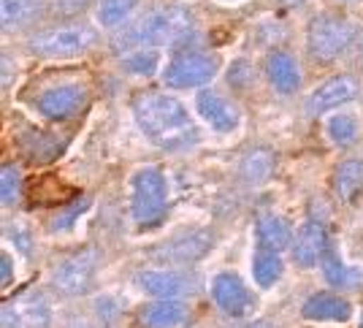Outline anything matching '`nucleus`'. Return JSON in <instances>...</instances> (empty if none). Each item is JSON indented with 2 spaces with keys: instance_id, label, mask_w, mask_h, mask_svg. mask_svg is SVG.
Segmentation results:
<instances>
[{
  "instance_id": "obj_1",
  "label": "nucleus",
  "mask_w": 363,
  "mask_h": 328,
  "mask_svg": "<svg viewBox=\"0 0 363 328\" xmlns=\"http://www.w3.org/2000/svg\"><path fill=\"white\" fill-rule=\"evenodd\" d=\"M138 128L155 147L179 152L198 144V128L187 109L166 92H141L133 98Z\"/></svg>"
},
{
  "instance_id": "obj_2",
  "label": "nucleus",
  "mask_w": 363,
  "mask_h": 328,
  "mask_svg": "<svg viewBox=\"0 0 363 328\" xmlns=\"http://www.w3.org/2000/svg\"><path fill=\"white\" fill-rule=\"evenodd\" d=\"M193 35H196L193 14L182 6L157 9L133 30V41L147 46H184Z\"/></svg>"
},
{
  "instance_id": "obj_3",
  "label": "nucleus",
  "mask_w": 363,
  "mask_h": 328,
  "mask_svg": "<svg viewBox=\"0 0 363 328\" xmlns=\"http://www.w3.org/2000/svg\"><path fill=\"white\" fill-rule=\"evenodd\" d=\"M130 207H133V220L138 228L150 231L166 220L168 214V190L166 177L160 168H141L133 177V195H130Z\"/></svg>"
},
{
  "instance_id": "obj_4",
  "label": "nucleus",
  "mask_w": 363,
  "mask_h": 328,
  "mask_svg": "<svg viewBox=\"0 0 363 328\" xmlns=\"http://www.w3.org/2000/svg\"><path fill=\"white\" fill-rule=\"evenodd\" d=\"M95 38H98L95 30L87 25H65V28H52L33 35L30 49L46 60H71L90 52Z\"/></svg>"
},
{
  "instance_id": "obj_5",
  "label": "nucleus",
  "mask_w": 363,
  "mask_h": 328,
  "mask_svg": "<svg viewBox=\"0 0 363 328\" xmlns=\"http://www.w3.org/2000/svg\"><path fill=\"white\" fill-rule=\"evenodd\" d=\"M355 38V25L345 16L320 14L309 25V52L318 60L339 58Z\"/></svg>"
},
{
  "instance_id": "obj_6",
  "label": "nucleus",
  "mask_w": 363,
  "mask_h": 328,
  "mask_svg": "<svg viewBox=\"0 0 363 328\" xmlns=\"http://www.w3.org/2000/svg\"><path fill=\"white\" fill-rule=\"evenodd\" d=\"M217 74V60L206 52H179L177 58H171L163 82L168 87H203L209 84Z\"/></svg>"
},
{
  "instance_id": "obj_7",
  "label": "nucleus",
  "mask_w": 363,
  "mask_h": 328,
  "mask_svg": "<svg viewBox=\"0 0 363 328\" xmlns=\"http://www.w3.org/2000/svg\"><path fill=\"white\" fill-rule=\"evenodd\" d=\"M33 106L41 117L52 119V122H68V119H76L84 111L87 89L82 84H55V87L44 89L33 101Z\"/></svg>"
},
{
  "instance_id": "obj_8",
  "label": "nucleus",
  "mask_w": 363,
  "mask_h": 328,
  "mask_svg": "<svg viewBox=\"0 0 363 328\" xmlns=\"http://www.w3.org/2000/svg\"><path fill=\"white\" fill-rule=\"evenodd\" d=\"M95 271H98V261L92 250H82V253L71 255L60 261L55 271H52V285L60 290L62 296H82L87 293L95 283Z\"/></svg>"
},
{
  "instance_id": "obj_9",
  "label": "nucleus",
  "mask_w": 363,
  "mask_h": 328,
  "mask_svg": "<svg viewBox=\"0 0 363 328\" xmlns=\"http://www.w3.org/2000/svg\"><path fill=\"white\" fill-rule=\"evenodd\" d=\"M212 247V234L206 231H196V234H187V236H177L171 241H163L157 247H152L150 255L155 261L166 263V266H182V263H193L198 258L209 253Z\"/></svg>"
},
{
  "instance_id": "obj_10",
  "label": "nucleus",
  "mask_w": 363,
  "mask_h": 328,
  "mask_svg": "<svg viewBox=\"0 0 363 328\" xmlns=\"http://www.w3.org/2000/svg\"><path fill=\"white\" fill-rule=\"evenodd\" d=\"M136 283L144 293L157 298H182L193 293V277L177 268H144L136 274Z\"/></svg>"
},
{
  "instance_id": "obj_11",
  "label": "nucleus",
  "mask_w": 363,
  "mask_h": 328,
  "mask_svg": "<svg viewBox=\"0 0 363 328\" xmlns=\"http://www.w3.org/2000/svg\"><path fill=\"white\" fill-rule=\"evenodd\" d=\"M212 298L214 304L230 317H244L252 307V296H250L247 285L242 283V277H236L230 271L217 274L212 280Z\"/></svg>"
},
{
  "instance_id": "obj_12",
  "label": "nucleus",
  "mask_w": 363,
  "mask_h": 328,
  "mask_svg": "<svg viewBox=\"0 0 363 328\" xmlns=\"http://www.w3.org/2000/svg\"><path fill=\"white\" fill-rule=\"evenodd\" d=\"M16 147L22 149V155L30 163H52L62 152L65 141H62L60 136L49 133V131L33 128V125H22L16 131Z\"/></svg>"
},
{
  "instance_id": "obj_13",
  "label": "nucleus",
  "mask_w": 363,
  "mask_h": 328,
  "mask_svg": "<svg viewBox=\"0 0 363 328\" xmlns=\"http://www.w3.org/2000/svg\"><path fill=\"white\" fill-rule=\"evenodd\" d=\"M358 95V82L352 76H333V79H325L312 95H309V114L318 117V114H325L328 109H336V106L350 104L352 98Z\"/></svg>"
},
{
  "instance_id": "obj_14",
  "label": "nucleus",
  "mask_w": 363,
  "mask_h": 328,
  "mask_svg": "<svg viewBox=\"0 0 363 328\" xmlns=\"http://www.w3.org/2000/svg\"><path fill=\"white\" fill-rule=\"evenodd\" d=\"M325 253H328V231L318 220L306 223L298 231V236L293 239V258H296L298 266H318L320 261L325 258Z\"/></svg>"
},
{
  "instance_id": "obj_15",
  "label": "nucleus",
  "mask_w": 363,
  "mask_h": 328,
  "mask_svg": "<svg viewBox=\"0 0 363 328\" xmlns=\"http://www.w3.org/2000/svg\"><path fill=\"white\" fill-rule=\"evenodd\" d=\"M301 315L306 320H318V323H347L352 317V307L347 298L336 293H315L306 298Z\"/></svg>"
},
{
  "instance_id": "obj_16",
  "label": "nucleus",
  "mask_w": 363,
  "mask_h": 328,
  "mask_svg": "<svg viewBox=\"0 0 363 328\" xmlns=\"http://www.w3.org/2000/svg\"><path fill=\"white\" fill-rule=\"evenodd\" d=\"M187 307L182 304L179 298H163L141 307L138 312V326L141 328H182L187 323Z\"/></svg>"
},
{
  "instance_id": "obj_17",
  "label": "nucleus",
  "mask_w": 363,
  "mask_h": 328,
  "mask_svg": "<svg viewBox=\"0 0 363 328\" xmlns=\"http://www.w3.org/2000/svg\"><path fill=\"white\" fill-rule=\"evenodd\" d=\"M196 104H198V114L206 119L214 131H220V133H230V131L239 125V119H242L239 111L228 104L223 95H217L212 89L198 92Z\"/></svg>"
},
{
  "instance_id": "obj_18",
  "label": "nucleus",
  "mask_w": 363,
  "mask_h": 328,
  "mask_svg": "<svg viewBox=\"0 0 363 328\" xmlns=\"http://www.w3.org/2000/svg\"><path fill=\"white\" fill-rule=\"evenodd\" d=\"M266 74L269 82L277 92L282 95H293L296 89L301 87V71H298V62L290 58L288 52H272L266 60Z\"/></svg>"
},
{
  "instance_id": "obj_19",
  "label": "nucleus",
  "mask_w": 363,
  "mask_h": 328,
  "mask_svg": "<svg viewBox=\"0 0 363 328\" xmlns=\"http://www.w3.org/2000/svg\"><path fill=\"white\" fill-rule=\"evenodd\" d=\"M257 234V244L263 250H272V253H279L285 247H293V231H290V223L277 217V214H266L260 217L255 225Z\"/></svg>"
},
{
  "instance_id": "obj_20",
  "label": "nucleus",
  "mask_w": 363,
  "mask_h": 328,
  "mask_svg": "<svg viewBox=\"0 0 363 328\" xmlns=\"http://www.w3.org/2000/svg\"><path fill=\"white\" fill-rule=\"evenodd\" d=\"M363 187V163L355 158L342 160L336 168V177H333V190L342 201H352L355 195L361 193Z\"/></svg>"
},
{
  "instance_id": "obj_21",
  "label": "nucleus",
  "mask_w": 363,
  "mask_h": 328,
  "mask_svg": "<svg viewBox=\"0 0 363 328\" xmlns=\"http://www.w3.org/2000/svg\"><path fill=\"white\" fill-rule=\"evenodd\" d=\"M323 277L325 283L333 288H342V290H358L363 285V271L355 266H345L342 261H336L333 255L325 253L323 258Z\"/></svg>"
},
{
  "instance_id": "obj_22",
  "label": "nucleus",
  "mask_w": 363,
  "mask_h": 328,
  "mask_svg": "<svg viewBox=\"0 0 363 328\" xmlns=\"http://www.w3.org/2000/svg\"><path fill=\"white\" fill-rule=\"evenodd\" d=\"M38 9V0H0V22L6 30L28 25Z\"/></svg>"
},
{
  "instance_id": "obj_23",
  "label": "nucleus",
  "mask_w": 363,
  "mask_h": 328,
  "mask_svg": "<svg viewBox=\"0 0 363 328\" xmlns=\"http://www.w3.org/2000/svg\"><path fill=\"white\" fill-rule=\"evenodd\" d=\"M252 277H255V283L260 288H266V290L274 288L277 280L282 277V261L277 258V253L260 247L255 255V263H252Z\"/></svg>"
},
{
  "instance_id": "obj_24",
  "label": "nucleus",
  "mask_w": 363,
  "mask_h": 328,
  "mask_svg": "<svg viewBox=\"0 0 363 328\" xmlns=\"http://www.w3.org/2000/svg\"><path fill=\"white\" fill-rule=\"evenodd\" d=\"M328 136L339 147H352L358 141V119L352 114H336L328 119Z\"/></svg>"
},
{
  "instance_id": "obj_25",
  "label": "nucleus",
  "mask_w": 363,
  "mask_h": 328,
  "mask_svg": "<svg viewBox=\"0 0 363 328\" xmlns=\"http://www.w3.org/2000/svg\"><path fill=\"white\" fill-rule=\"evenodd\" d=\"M16 312H19V317H22V326L41 328L49 323V304H46V298L35 296V293H30V296L25 298L22 307H19Z\"/></svg>"
},
{
  "instance_id": "obj_26",
  "label": "nucleus",
  "mask_w": 363,
  "mask_h": 328,
  "mask_svg": "<svg viewBox=\"0 0 363 328\" xmlns=\"http://www.w3.org/2000/svg\"><path fill=\"white\" fill-rule=\"evenodd\" d=\"M242 168H244V177L250 179V182H266L274 168L272 152H269V149H255V152H250V155L244 158Z\"/></svg>"
},
{
  "instance_id": "obj_27",
  "label": "nucleus",
  "mask_w": 363,
  "mask_h": 328,
  "mask_svg": "<svg viewBox=\"0 0 363 328\" xmlns=\"http://www.w3.org/2000/svg\"><path fill=\"white\" fill-rule=\"evenodd\" d=\"M136 9V0H101L98 6V19L106 25V28H117L122 25L130 11Z\"/></svg>"
},
{
  "instance_id": "obj_28",
  "label": "nucleus",
  "mask_w": 363,
  "mask_h": 328,
  "mask_svg": "<svg viewBox=\"0 0 363 328\" xmlns=\"http://www.w3.org/2000/svg\"><path fill=\"white\" fill-rule=\"evenodd\" d=\"M90 204H92L90 195H79V198H74V201H71V204H68V207L62 209L60 214L52 220V231H57V234H62V231H71V228L76 225V220H79V217H82V214L90 209Z\"/></svg>"
},
{
  "instance_id": "obj_29",
  "label": "nucleus",
  "mask_w": 363,
  "mask_h": 328,
  "mask_svg": "<svg viewBox=\"0 0 363 328\" xmlns=\"http://www.w3.org/2000/svg\"><path fill=\"white\" fill-rule=\"evenodd\" d=\"M22 193V174L19 168L11 163H6L0 168V201L3 207H11Z\"/></svg>"
},
{
  "instance_id": "obj_30",
  "label": "nucleus",
  "mask_w": 363,
  "mask_h": 328,
  "mask_svg": "<svg viewBox=\"0 0 363 328\" xmlns=\"http://www.w3.org/2000/svg\"><path fill=\"white\" fill-rule=\"evenodd\" d=\"M157 52L155 49H141V52H133V55H128V58L122 60V65H125V71H130V74H138V76H152L157 71Z\"/></svg>"
},
{
  "instance_id": "obj_31",
  "label": "nucleus",
  "mask_w": 363,
  "mask_h": 328,
  "mask_svg": "<svg viewBox=\"0 0 363 328\" xmlns=\"http://www.w3.org/2000/svg\"><path fill=\"white\" fill-rule=\"evenodd\" d=\"M0 326L3 328H25L22 326L19 312L14 310V304H3V310H0Z\"/></svg>"
},
{
  "instance_id": "obj_32",
  "label": "nucleus",
  "mask_w": 363,
  "mask_h": 328,
  "mask_svg": "<svg viewBox=\"0 0 363 328\" xmlns=\"http://www.w3.org/2000/svg\"><path fill=\"white\" fill-rule=\"evenodd\" d=\"M0 266H3V277H0V283H3V288H9V285L14 283V268H11V255H9V253L0 255Z\"/></svg>"
},
{
  "instance_id": "obj_33",
  "label": "nucleus",
  "mask_w": 363,
  "mask_h": 328,
  "mask_svg": "<svg viewBox=\"0 0 363 328\" xmlns=\"http://www.w3.org/2000/svg\"><path fill=\"white\" fill-rule=\"evenodd\" d=\"M250 328H269V326H266V323H252Z\"/></svg>"
},
{
  "instance_id": "obj_34",
  "label": "nucleus",
  "mask_w": 363,
  "mask_h": 328,
  "mask_svg": "<svg viewBox=\"0 0 363 328\" xmlns=\"http://www.w3.org/2000/svg\"><path fill=\"white\" fill-rule=\"evenodd\" d=\"M279 3H285V6H293V3H298V0H279Z\"/></svg>"
},
{
  "instance_id": "obj_35",
  "label": "nucleus",
  "mask_w": 363,
  "mask_h": 328,
  "mask_svg": "<svg viewBox=\"0 0 363 328\" xmlns=\"http://www.w3.org/2000/svg\"><path fill=\"white\" fill-rule=\"evenodd\" d=\"M361 328H363V317H361Z\"/></svg>"
}]
</instances>
